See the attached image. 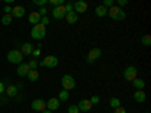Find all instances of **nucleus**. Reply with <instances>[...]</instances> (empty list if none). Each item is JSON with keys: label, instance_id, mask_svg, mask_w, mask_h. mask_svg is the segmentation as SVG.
<instances>
[{"label": "nucleus", "instance_id": "1", "mask_svg": "<svg viewBox=\"0 0 151 113\" xmlns=\"http://www.w3.org/2000/svg\"><path fill=\"white\" fill-rule=\"evenodd\" d=\"M107 15L115 21H122V20H125V11L113 5L112 8L107 9Z\"/></svg>", "mask_w": 151, "mask_h": 113}, {"label": "nucleus", "instance_id": "2", "mask_svg": "<svg viewBox=\"0 0 151 113\" xmlns=\"http://www.w3.org/2000/svg\"><path fill=\"white\" fill-rule=\"evenodd\" d=\"M30 35H32L33 39H36V41L44 39L45 35H47V32H45V26H42L41 23H40V24H35V26L32 27V30H30Z\"/></svg>", "mask_w": 151, "mask_h": 113}, {"label": "nucleus", "instance_id": "3", "mask_svg": "<svg viewBox=\"0 0 151 113\" xmlns=\"http://www.w3.org/2000/svg\"><path fill=\"white\" fill-rule=\"evenodd\" d=\"M60 84H62V87H64V91L70 92V91H73L76 87V80H74L73 75L65 74V75H62V79H60Z\"/></svg>", "mask_w": 151, "mask_h": 113}, {"label": "nucleus", "instance_id": "4", "mask_svg": "<svg viewBox=\"0 0 151 113\" xmlns=\"http://www.w3.org/2000/svg\"><path fill=\"white\" fill-rule=\"evenodd\" d=\"M8 60L11 62V64H15V65H20L21 62H23V53L20 51L18 48H14V50H11V51L8 53Z\"/></svg>", "mask_w": 151, "mask_h": 113}, {"label": "nucleus", "instance_id": "5", "mask_svg": "<svg viewBox=\"0 0 151 113\" xmlns=\"http://www.w3.org/2000/svg\"><path fill=\"white\" fill-rule=\"evenodd\" d=\"M58 64H59V59H58L56 56H53V54L45 56V57L40 62V65L44 67V68H56Z\"/></svg>", "mask_w": 151, "mask_h": 113}, {"label": "nucleus", "instance_id": "6", "mask_svg": "<svg viewBox=\"0 0 151 113\" xmlns=\"http://www.w3.org/2000/svg\"><path fill=\"white\" fill-rule=\"evenodd\" d=\"M122 75H124V79L127 80V82H133L134 79H137V68L133 67V65H130V67H127V68L124 69Z\"/></svg>", "mask_w": 151, "mask_h": 113}, {"label": "nucleus", "instance_id": "7", "mask_svg": "<svg viewBox=\"0 0 151 113\" xmlns=\"http://www.w3.org/2000/svg\"><path fill=\"white\" fill-rule=\"evenodd\" d=\"M101 57V48H92L89 53H88V56H86V64H94V62L97 60V59H100Z\"/></svg>", "mask_w": 151, "mask_h": 113}, {"label": "nucleus", "instance_id": "8", "mask_svg": "<svg viewBox=\"0 0 151 113\" xmlns=\"http://www.w3.org/2000/svg\"><path fill=\"white\" fill-rule=\"evenodd\" d=\"M73 8H74V14H83V12L88 11V3L85 2V0H79V2L73 3Z\"/></svg>", "mask_w": 151, "mask_h": 113}, {"label": "nucleus", "instance_id": "9", "mask_svg": "<svg viewBox=\"0 0 151 113\" xmlns=\"http://www.w3.org/2000/svg\"><path fill=\"white\" fill-rule=\"evenodd\" d=\"M65 15H67V12L64 9V5L58 6V8H53V11H52V17L55 20H62V18H65Z\"/></svg>", "mask_w": 151, "mask_h": 113}, {"label": "nucleus", "instance_id": "10", "mask_svg": "<svg viewBox=\"0 0 151 113\" xmlns=\"http://www.w3.org/2000/svg\"><path fill=\"white\" fill-rule=\"evenodd\" d=\"M32 109L35 112H44L45 110V101H44V99H41V98L33 99V101H32Z\"/></svg>", "mask_w": 151, "mask_h": 113}, {"label": "nucleus", "instance_id": "11", "mask_svg": "<svg viewBox=\"0 0 151 113\" xmlns=\"http://www.w3.org/2000/svg\"><path fill=\"white\" fill-rule=\"evenodd\" d=\"M59 106H60V101H59L58 98H50L48 101L45 103V107H47V110H50V112L58 110V109H59Z\"/></svg>", "mask_w": 151, "mask_h": 113}, {"label": "nucleus", "instance_id": "12", "mask_svg": "<svg viewBox=\"0 0 151 113\" xmlns=\"http://www.w3.org/2000/svg\"><path fill=\"white\" fill-rule=\"evenodd\" d=\"M77 109H79V112H89L92 109V103L89 99H80L77 104Z\"/></svg>", "mask_w": 151, "mask_h": 113}, {"label": "nucleus", "instance_id": "13", "mask_svg": "<svg viewBox=\"0 0 151 113\" xmlns=\"http://www.w3.org/2000/svg\"><path fill=\"white\" fill-rule=\"evenodd\" d=\"M29 71H30L29 65H27V64H24V62H21V64L18 65V68H17V74L20 75V77H26Z\"/></svg>", "mask_w": 151, "mask_h": 113}, {"label": "nucleus", "instance_id": "14", "mask_svg": "<svg viewBox=\"0 0 151 113\" xmlns=\"http://www.w3.org/2000/svg\"><path fill=\"white\" fill-rule=\"evenodd\" d=\"M24 12H26V9H24L23 6H14V8H12L11 15H12V17H15V18H23Z\"/></svg>", "mask_w": 151, "mask_h": 113}, {"label": "nucleus", "instance_id": "15", "mask_svg": "<svg viewBox=\"0 0 151 113\" xmlns=\"http://www.w3.org/2000/svg\"><path fill=\"white\" fill-rule=\"evenodd\" d=\"M133 98H134V101H136V103L142 104V103H145L147 95H145V92H144V91H134V94H133Z\"/></svg>", "mask_w": 151, "mask_h": 113}, {"label": "nucleus", "instance_id": "16", "mask_svg": "<svg viewBox=\"0 0 151 113\" xmlns=\"http://www.w3.org/2000/svg\"><path fill=\"white\" fill-rule=\"evenodd\" d=\"M20 51L23 53V56L32 54V51H33V45H32L30 42H24V44L21 45V50H20Z\"/></svg>", "mask_w": 151, "mask_h": 113}, {"label": "nucleus", "instance_id": "17", "mask_svg": "<svg viewBox=\"0 0 151 113\" xmlns=\"http://www.w3.org/2000/svg\"><path fill=\"white\" fill-rule=\"evenodd\" d=\"M5 92H6L8 97H17V94H18V86H15V84H9L6 89H5Z\"/></svg>", "mask_w": 151, "mask_h": 113}, {"label": "nucleus", "instance_id": "18", "mask_svg": "<svg viewBox=\"0 0 151 113\" xmlns=\"http://www.w3.org/2000/svg\"><path fill=\"white\" fill-rule=\"evenodd\" d=\"M27 20H29L30 24H40L41 17H40V14H38V12H30L29 17H27Z\"/></svg>", "mask_w": 151, "mask_h": 113}, {"label": "nucleus", "instance_id": "19", "mask_svg": "<svg viewBox=\"0 0 151 113\" xmlns=\"http://www.w3.org/2000/svg\"><path fill=\"white\" fill-rule=\"evenodd\" d=\"M95 15L100 17V18H101V17H106V15H107V8H104L103 5L97 6V8H95Z\"/></svg>", "mask_w": 151, "mask_h": 113}, {"label": "nucleus", "instance_id": "20", "mask_svg": "<svg viewBox=\"0 0 151 113\" xmlns=\"http://www.w3.org/2000/svg\"><path fill=\"white\" fill-rule=\"evenodd\" d=\"M133 86L136 87V91H144V87H145V82L142 79H134L133 82Z\"/></svg>", "mask_w": 151, "mask_h": 113}, {"label": "nucleus", "instance_id": "21", "mask_svg": "<svg viewBox=\"0 0 151 113\" xmlns=\"http://www.w3.org/2000/svg\"><path fill=\"white\" fill-rule=\"evenodd\" d=\"M26 77H27L30 82H36L38 79H40V72H38L36 69H30V71L27 72V75H26Z\"/></svg>", "mask_w": 151, "mask_h": 113}, {"label": "nucleus", "instance_id": "22", "mask_svg": "<svg viewBox=\"0 0 151 113\" xmlns=\"http://www.w3.org/2000/svg\"><path fill=\"white\" fill-rule=\"evenodd\" d=\"M65 20L68 21V24H76V23L79 21V15L74 14V12H73V14H67L65 15Z\"/></svg>", "mask_w": 151, "mask_h": 113}, {"label": "nucleus", "instance_id": "23", "mask_svg": "<svg viewBox=\"0 0 151 113\" xmlns=\"http://www.w3.org/2000/svg\"><path fill=\"white\" fill-rule=\"evenodd\" d=\"M109 106H110L112 109L119 107V106H121V99H119L118 97H112V98H110V101H109Z\"/></svg>", "mask_w": 151, "mask_h": 113}, {"label": "nucleus", "instance_id": "24", "mask_svg": "<svg viewBox=\"0 0 151 113\" xmlns=\"http://www.w3.org/2000/svg\"><path fill=\"white\" fill-rule=\"evenodd\" d=\"M68 97H70V92L62 89V91L59 92V97H58V99H59V101L62 103V101H67V99H68Z\"/></svg>", "mask_w": 151, "mask_h": 113}, {"label": "nucleus", "instance_id": "25", "mask_svg": "<svg viewBox=\"0 0 151 113\" xmlns=\"http://www.w3.org/2000/svg\"><path fill=\"white\" fill-rule=\"evenodd\" d=\"M12 18H14V17H12L11 14H9V15L5 14V15L2 17V24H3V26H9V24L12 23Z\"/></svg>", "mask_w": 151, "mask_h": 113}, {"label": "nucleus", "instance_id": "26", "mask_svg": "<svg viewBox=\"0 0 151 113\" xmlns=\"http://www.w3.org/2000/svg\"><path fill=\"white\" fill-rule=\"evenodd\" d=\"M141 42H142V45L150 47V45H151V36H150V35H144V36L141 38Z\"/></svg>", "mask_w": 151, "mask_h": 113}, {"label": "nucleus", "instance_id": "27", "mask_svg": "<svg viewBox=\"0 0 151 113\" xmlns=\"http://www.w3.org/2000/svg\"><path fill=\"white\" fill-rule=\"evenodd\" d=\"M47 0H33V5H36V6H40V8H45L47 6Z\"/></svg>", "mask_w": 151, "mask_h": 113}, {"label": "nucleus", "instance_id": "28", "mask_svg": "<svg viewBox=\"0 0 151 113\" xmlns=\"http://www.w3.org/2000/svg\"><path fill=\"white\" fill-rule=\"evenodd\" d=\"M64 9H65V12H67V14H73V12H74L73 3H65V5H64Z\"/></svg>", "mask_w": 151, "mask_h": 113}, {"label": "nucleus", "instance_id": "29", "mask_svg": "<svg viewBox=\"0 0 151 113\" xmlns=\"http://www.w3.org/2000/svg\"><path fill=\"white\" fill-rule=\"evenodd\" d=\"M50 3L53 5V8H58V6L65 5V2H64V0H50Z\"/></svg>", "mask_w": 151, "mask_h": 113}, {"label": "nucleus", "instance_id": "30", "mask_svg": "<svg viewBox=\"0 0 151 113\" xmlns=\"http://www.w3.org/2000/svg\"><path fill=\"white\" fill-rule=\"evenodd\" d=\"M101 5H103L104 8L109 9V8H112L113 5H115V2H113V0H103V3H101Z\"/></svg>", "mask_w": 151, "mask_h": 113}, {"label": "nucleus", "instance_id": "31", "mask_svg": "<svg viewBox=\"0 0 151 113\" xmlns=\"http://www.w3.org/2000/svg\"><path fill=\"white\" fill-rule=\"evenodd\" d=\"M67 113H80V112H79L77 106L73 104V106H70V107H68V112H67Z\"/></svg>", "mask_w": 151, "mask_h": 113}, {"label": "nucleus", "instance_id": "32", "mask_svg": "<svg viewBox=\"0 0 151 113\" xmlns=\"http://www.w3.org/2000/svg\"><path fill=\"white\" fill-rule=\"evenodd\" d=\"M47 6L45 8H40V11H38V14H40V17H47Z\"/></svg>", "mask_w": 151, "mask_h": 113}, {"label": "nucleus", "instance_id": "33", "mask_svg": "<svg viewBox=\"0 0 151 113\" xmlns=\"http://www.w3.org/2000/svg\"><path fill=\"white\" fill-rule=\"evenodd\" d=\"M100 99H101V98H100L98 95H94V97H91L89 101H91V103H92V106H94V104H98V103H100Z\"/></svg>", "mask_w": 151, "mask_h": 113}, {"label": "nucleus", "instance_id": "34", "mask_svg": "<svg viewBox=\"0 0 151 113\" xmlns=\"http://www.w3.org/2000/svg\"><path fill=\"white\" fill-rule=\"evenodd\" d=\"M125 5H129L127 0H118V3H116L115 6H118V8H121V9H122V6H125Z\"/></svg>", "mask_w": 151, "mask_h": 113}, {"label": "nucleus", "instance_id": "35", "mask_svg": "<svg viewBox=\"0 0 151 113\" xmlns=\"http://www.w3.org/2000/svg\"><path fill=\"white\" fill-rule=\"evenodd\" d=\"M27 65H29V68H30V69H36V67H38V62H36V60H30Z\"/></svg>", "mask_w": 151, "mask_h": 113}, {"label": "nucleus", "instance_id": "36", "mask_svg": "<svg viewBox=\"0 0 151 113\" xmlns=\"http://www.w3.org/2000/svg\"><path fill=\"white\" fill-rule=\"evenodd\" d=\"M32 54H33V57H40V56H41V50H40V48H33Z\"/></svg>", "mask_w": 151, "mask_h": 113}, {"label": "nucleus", "instance_id": "37", "mask_svg": "<svg viewBox=\"0 0 151 113\" xmlns=\"http://www.w3.org/2000/svg\"><path fill=\"white\" fill-rule=\"evenodd\" d=\"M113 113H127V110H125L124 107H121V106H119V107H116L115 110H113Z\"/></svg>", "mask_w": 151, "mask_h": 113}, {"label": "nucleus", "instance_id": "38", "mask_svg": "<svg viewBox=\"0 0 151 113\" xmlns=\"http://www.w3.org/2000/svg\"><path fill=\"white\" fill-rule=\"evenodd\" d=\"M48 21H50V20H48V17H41V21H40V23L42 24V26H47Z\"/></svg>", "mask_w": 151, "mask_h": 113}, {"label": "nucleus", "instance_id": "39", "mask_svg": "<svg viewBox=\"0 0 151 113\" xmlns=\"http://www.w3.org/2000/svg\"><path fill=\"white\" fill-rule=\"evenodd\" d=\"M3 12H5V14H8V15H9V14H11V12H12V8H11L9 5H6V6L3 8Z\"/></svg>", "mask_w": 151, "mask_h": 113}, {"label": "nucleus", "instance_id": "40", "mask_svg": "<svg viewBox=\"0 0 151 113\" xmlns=\"http://www.w3.org/2000/svg\"><path fill=\"white\" fill-rule=\"evenodd\" d=\"M5 89H6V86H5V83H3V82H0V95H2V94L5 92Z\"/></svg>", "mask_w": 151, "mask_h": 113}, {"label": "nucleus", "instance_id": "41", "mask_svg": "<svg viewBox=\"0 0 151 113\" xmlns=\"http://www.w3.org/2000/svg\"><path fill=\"white\" fill-rule=\"evenodd\" d=\"M41 113H53V112H50V110H47V109H45V110H44V112H41Z\"/></svg>", "mask_w": 151, "mask_h": 113}, {"label": "nucleus", "instance_id": "42", "mask_svg": "<svg viewBox=\"0 0 151 113\" xmlns=\"http://www.w3.org/2000/svg\"><path fill=\"white\" fill-rule=\"evenodd\" d=\"M147 113H150V112H147Z\"/></svg>", "mask_w": 151, "mask_h": 113}]
</instances>
